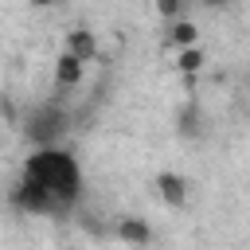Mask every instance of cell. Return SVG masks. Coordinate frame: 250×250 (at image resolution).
I'll use <instances>...</instances> for the list:
<instances>
[{
	"label": "cell",
	"mask_w": 250,
	"mask_h": 250,
	"mask_svg": "<svg viewBox=\"0 0 250 250\" xmlns=\"http://www.w3.org/2000/svg\"><path fill=\"white\" fill-rule=\"evenodd\" d=\"M23 176L35 180V184L47 191L55 215L66 211V207L78 199V191H82V172H78L74 156L62 152L59 145H55V148H35V152L27 156V164H23Z\"/></svg>",
	"instance_id": "cell-1"
},
{
	"label": "cell",
	"mask_w": 250,
	"mask_h": 250,
	"mask_svg": "<svg viewBox=\"0 0 250 250\" xmlns=\"http://www.w3.org/2000/svg\"><path fill=\"white\" fill-rule=\"evenodd\" d=\"M62 129H66V113H62L59 105H39V109L27 117V137H31V145H39V148H55L59 137H62Z\"/></svg>",
	"instance_id": "cell-2"
},
{
	"label": "cell",
	"mask_w": 250,
	"mask_h": 250,
	"mask_svg": "<svg viewBox=\"0 0 250 250\" xmlns=\"http://www.w3.org/2000/svg\"><path fill=\"white\" fill-rule=\"evenodd\" d=\"M12 199H16V207H20V211H31V215H55V211H51L47 191H43L35 180H27V176H20V184H16V191H12Z\"/></svg>",
	"instance_id": "cell-3"
},
{
	"label": "cell",
	"mask_w": 250,
	"mask_h": 250,
	"mask_svg": "<svg viewBox=\"0 0 250 250\" xmlns=\"http://www.w3.org/2000/svg\"><path fill=\"white\" fill-rule=\"evenodd\" d=\"M156 195H160L168 207H184V203H188V180L176 176V172H160V176H156Z\"/></svg>",
	"instance_id": "cell-4"
},
{
	"label": "cell",
	"mask_w": 250,
	"mask_h": 250,
	"mask_svg": "<svg viewBox=\"0 0 250 250\" xmlns=\"http://www.w3.org/2000/svg\"><path fill=\"white\" fill-rule=\"evenodd\" d=\"M66 55H74L78 62H90V59L98 55V39H94V31H70V39H66Z\"/></svg>",
	"instance_id": "cell-5"
},
{
	"label": "cell",
	"mask_w": 250,
	"mask_h": 250,
	"mask_svg": "<svg viewBox=\"0 0 250 250\" xmlns=\"http://www.w3.org/2000/svg\"><path fill=\"white\" fill-rule=\"evenodd\" d=\"M117 234H121L125 242H133V246H145V242L152 238V230H148V223H145V219H137V215H129V219H121V223H117Z\"/></svg>",
	"instance_id": "cell-6"
},
{
	"label": "cell",
	"mask_w": 250,
	"mask_h": 250,
	"mask_svg": "<svg viewBox=\"0 0 250 250\" xmlns=\"http://www.w3.org/2000/svg\"><path fill=\"white\" fill-rule=\"evenodd\" d=\"M78 78H82V62L62 51L59 62H55V82H59V86H78Z\"/></svg>",
	"instance_id": "cell-7"
},
{
	"label": "cell",
	"mask_w": 250,
	"mask_h": 250,
	"mask_svg": "<svg viewBox=\"0 0 250 250\" xmlns=\"http://www.w3.org/2000/svg\"><path fill=\"white\" fill-rule=\"evenodd\" d=\"M191 4H195V0H156V12H160L164 20H172V23H176V20H184V16H188V8H191Z\"/></svg>",
	"instance_id": "cell-8"
},
{
	"label": "cell",
	"mask_w": 250,
	"mask_h": 250,
	"mask_svg": "<svg viewBox=\"0 0 250 250\" xmlns=\"http://www.w3.org/2000/svg\"><path fill=\"white\" fill-rule=\"evenodd\" d=\"M172 43L184 51V47H195V27L188 23V20H176L172 23Z\"/></svg>",
	"instance_id": "cell-9"
},
{
	"label": "cell",
	"mask_w": 250,
	"mask_h": 250,
	"mask_svg": "<svg viewBox=\"0 0 250 250\" xmlns=\"http://www.w3.org/2000/svg\"><path fill=\"white\" fill-rule=\"evenodd\" d=\"M199 66H203V55L195 47H184L180 51V70H199Z\"/></svg>",
	"instance_id": "cell-10"
},
{
	"label": "cell",
	"mask_w": 250,
	"mask_h": 250,
	"mask_svg": "<svg viewBox=\"0 0 250 250\" xmlns=\"http://www.w3.org/2000/svg\"><path fill=\"white\" fill-rule=\"evenodd\" d=\"M35 8H51V4H59V0H31Z\"/></svg>",
	"instance_id": "cell-11"
},
{
	"label": "cell",
	"mask_w": 250,
	"mask_h": 250,
	"mask_svg": "<svg viewBox=\"0 0 250 250\" xmlns=\"http://www.w3.org/2000/svg\"><path fill=\"white\" fill-rule=\"evenodd\" d=\"M199 4H207V8H219V4H227V0H199Z\"/></svg>",
	"instance_id": "cell-12"
}]
</instances>
